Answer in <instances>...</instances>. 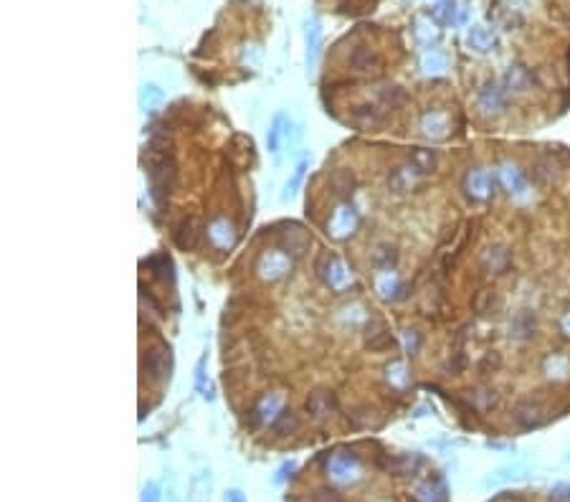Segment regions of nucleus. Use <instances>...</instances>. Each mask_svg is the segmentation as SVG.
Wrapping results in <instances>:
<instances>
[{"label":"nucleus","instance_id":"4468645a","mask_svg":"<svg viewBox=\"0 0 570 502\" xmlns=\"http://www.w3.org/2000/svg\"><path fill=\"white\" fill-rule=\"evenodd\" d=\"M413 497L416 502H449V489L441 477H431L413 487Z\"/></svg>","mask_w":570,"mask_h":502},{"label":"nucleus","instance_id":"0eeeda50","mask_svg":"<svg viewBox=\"0 0 570 502\" xmlns=\"http://www.w3.org/2000/svg\"><path fill=\"white\" fill-rule=\"evenodd\" d=\"M494 188V178L489 175V170L484 168H471V170L464 175V191L471 201H487L492 196Z\"/></svg>","mask_w":570,"mask_h":502},{"label":"nucleus","instance_id":"1a4fd4ad","mask_svg":"<svg viewBox=\"0 0 570 502\" xmlns=\"http://www.w3.org/2000/svg\"><path fill=\"white\" fill-rule=\"evenodd\" d=\"M476 104L484 115H502L505 112V87L497 82L481 84V89L476 92Z\"/></svg>","mask_w":570,"mask_h":502},{"label":"nucleus","instance_id":"39448f33","mask_svg":"<svg viewBox=\"0 0 570 502\" xmlns=\"http://www.w3.org/2000/svg\"><path fill=\"white\" fill-rule=\"evenodd\" d=\"M357 226H360V216H357L353 203H340L332 211V216L327 218V234L337 241L350 239L357 231Z\"/></svg>","mask_w":570,"mask_h":502},{"label":"nucleus","instance_id":"a211bd4d","mask_svg":"<svg viewBox=\"0 0 570 502\" xmlns=\"http://www.w3.org/2000/svg\"><path fill=\"white\" fill-rule=\"evenodd\" d=\"M497 44L494 33L487 26H471L467 31V46L476 54H489Z\"/></svg>","mask_w":570,"mask_h":502},{"label":"nucleus","instance_id":"ddd939ff","mask_svg":"<svg viewBox=\"0 0 570 502\" xmlns=\"http://www.w3.org/2000/svg\"><path fill=\"white\" fill-rule=\"evenodd\" d=\"M279 239H281V246H284V251L289 256H302L304 251L310 249V241H312L310 234H307L299 223H289L286 231H281Z\"/></svg>","mask_w":570,"mask_h":502},{"label":"nucleus","instance_id":"7c9ffc66","mask_svg":"<svg viewBox=\"0 0 570 502\" xmlns=\"http://www.w3.org/2000/svg\"><path fill=\"white\" fill-rule=\"evenodd\" d=\"M297 426H299L297 413H294V411H281L277 419L272 421V432H274V437H286V434L297 432Z\"/></svg>","mask_w":570,"mask_h":502},{"label":"nucleus","instance_id":"2eb2a0df","mask_svg":"<svg viewBox=\"0 0 570 502\" xmlns=\"http://www.w3.org/2000/svg\"><path fill=\"white\" fill-rule=\"evenodd\" d=\"M208 239H210V244H213L215 249H228V246H234V239H236V234H234V226H231V221L228 218H213V221L208 223Z\"/></svg>","mask_w":570,"mask_h":502},{"label":"nucleus","instance_id":"aec40b11","mask_svg":"<svg viewBox=\"0 0 570 502\" xmlns=\"http://www.w3.org/2000/svg\"><path fill=\"white\" fill-rule=\"evenodd\" d=\"M304 41H307V66H315L317 54H319V44H322V28H319V20L310 18L304 23Z\"/></svg>","mask_w":570,"mask_h":502},{"label":"nucleus","instance_id":"b1692460","mask_svg":"<svg viewBox=\"0 0 570 502\" xmlns=\"http://www.w3.org/2000/svg\"><path fill=\"white\" fill-rule=\"evenodd\" d=\"M329 188L335 191V196L340 198H350L355 191V172L348 170V168H340V170L332 172V178H329Z\"/></svg>","mask_w":570,"mask_h":502},{"label":"nucleus","instance_id":"f257e3e1","mask_svg":"<svg viewBox=\"0 0 570 502\" xmlns=\"http://www.w3.org/2000/svg\"><path fill=\"white\" fill-rule=\"evenodd\" d=\"M172 185H175V165H172L170 158H152L150 163V193H152V201L163 208L165 201L170 198L172 193Z\"/></svg>","mask_w":570,"mask_h":502},{"label":"nucleus","instance_id":"f03ea898","mask_svg":"<svg viewBox=\"0 0 570 502\" xmlns=\"http://www.w3.org/2000/svg\"><path fill=\"white\" fill-rule=\"evenodd\" d=\"M327 477L335 484H355L362 477V464L350 449H340L329 454L327 459Z\"/></svg>","mask_w":570,"mask_h":502},{"label":"nucleus","instance_id":"c9c22d12","mask_svg":"<svg viewBox=\"0 0 570 502\" xmlns=\"http://www.w3.org/2000/svg\"><path fill=\"white\" fill-rule=\"evenodd\" d=\"M421 69H424V74H431V77L443 74V71H446V56L438 51L424 54V58H421Z\"/></svg>","mask_w":570,"mask_h":502},{"label":"nucleus","instance_id":"bb28decb","mask_svg":"<svg viewBox=\"0 0 570 502\" xmlns=\"http://www.w3.org/2000/svg\"><path fill=\"white\" fill-rule=\"evenodd\" d=\"M375 287H378V292L383 299H395L400 292V282H398V274L393 272V269H388V272H383L378 277V282H375Z\"/></svg>","mask_w":570,"mask_h":502},{"label":"nucleus","instance_id":"412c9836","mask_svg":"<svg viewBox=\"0 0 570 502\" xmlns=\"http://www.w3.org/2000/svg\"><path fill=\"white\" fill-rule=\"evenodd\" d=\"M500 183L507 193H522L527 188L525 172L519 170L514 163H505V165L500 168Z\"/></svg>","mask_w":570,"mask_h":502},{"label":"nucleus","instance_id":"4be33fe9","mask_svg":"<svg viewBox=\"0 0 570 502\" xmlns=\"http://www.w3.org/2000/svg\"><path fill=\"white\" fill-rule=\"evenodd\" d=\"M421 130H424V134H429L431 140H441L449 132V117L443 112H426L424 120H421Z\"/></svg>","mask_w":570,"mask_h":502},{"label":"nucleus","instance_id":"6ab92c4d","mask_svg":"<svg viewBox=\"0 0 570 502\" xmlns=\"http://www.w3.org/2000/svg\"><path fill=\"white\" fill-rule=\"evenodd\" d=\"M289 117L284 115V112H279L277 117L272 120V127H269V134H266V147L272 150V153H279V147H281V142L289 137Z\"/></svg>","mask_w":570,"mask_h":502},{"label":"nucleus","instance_id":"a18cd8bd","mask_svg":"<svg viewBox=\"0 0 570 502\" xmlns=\"http://www.w3.org/2000/svg\"><path fill=\"white\" fill-rule=\"evenodd\" d=\"M405 348H408V353H416L418 350V335L416 332H405Z\"/></svg>","mask_w":570,"mask_h":502},{"label":"nucleus","instance_id":"423d86ee","mask_svg":"<svg viewBox=\"0 0 570 502\" xmlns=\"http://www.w3.org/2000/svg\"><path fill=\"white\" fill-rule=\"evenodd\" d=\"M289 269H291V259L286 251H264V254L256 259V274H259L264 282L281 280Z\"/></svg>","mask_w":570,"mask_h":502},{"label":"nucleus","instance_id":"ea45409f","mask_svg":"<svg viewBox=\"0 0 570 502\" xmlns=\"http://www.w3.org/2000/svg\"><path fill=\"white\" fill-rule=\"evenodd\" d=\"M416 36H418V41H424V44H431L436 33H433V26H429V23H426V18H418V20H416Z\"/></svg>","mask_w":570,"mask_h":502},{"label":"nucleus","instance_id":"f3484780","mask_svg":"<svg viewBox=\"0 0 570 502\" xmlns=\"http://www.w3.org/2000/svg\"><path fill=\"white\" fill-rule=\"evenodd\" d=\"M421 175V172L416 170L413 165H405V168H393L391 175H388V188H391L393 193H408L416 185V178Z\"/></svg>","mask_w":570,"mask_h":502},{"label":"nucleus","instance_id":"2f4dec72","mask_svg":"<svg viewBox=\"0 0 570 502\" xmlns=\"http://www.w3.org/2000/svg\"><path fill=\"white\" fill-rule=\"evenodd\" d=\"M307 165H310V160L307 158H302L297 163V168H294V172H291V178L286 180V185H284V193H281L284 201H291V198L297 196L299 185H302V180H304V172H307Z\"/></svg>","mask_w":570,"mask_h":502},{"label":"nucleus","instance_id":"5701e85b","mask_svg":"<svg viewBox=\"0 0 570 502\" xmlns=\"http://www.w3.org/2000/svg\"><path fill=\"white\" fill-rule=\"evenodd\" d=\"M514 421H517L522 429H532V426H538L540 421H543V408H540V403H535V401H522V403H517V408H514Z\"/></svg>","mask_w":570,"mask_h":502},{"label":"nucleus","instance_id":"393cba45","mask_svg":"<svg viewBox=\"0 0 570 502\" xmlns=\"http://www.w3.org/2000/svg\"><path fill=\"white\" fill-rule=\"evenodd\" d=\"M350 66H353L355 71H370L378 66V56H375V51L370 49V46H357L353 54H350Z\"/></svg>","mask_w":570,"mask_h":502},{"label":"nucleus","instance_id":"79ce46f5","mask_svg":"<svg viewBox=\"0 0 570 502\" xmlns=\"http://www.w3.org/2000/svg\"><path fill=\"white\" fill-rule=\"evenodd\" d=\"M203 365H205V360H198V365H196V388L201 391L203 396H210L208 394V383H205V373H203Z\"/></svg>","mask_w":570,"mask_h":502},{"label":"nucleus","instance_id":"c03bdc74","mask_svg":"<svg viewBox=\"0 0 570 502\" xmlns=\"http://www.w3.org/2000/svg\"><path fill=\"white\" fill-rule=\"evenodd\" d=\"M550 502H570V487H568V484H557V487H552Z\"/></svg>","mask_w":570,"mask_h":502},{"label":"nucleus","instance_id":"4c0bfd02","mask_svg":"<svg viewBox=\"0 0 570 502\" xmlns=\"http://www.w3.org/2000/svg\"><path fill=\"white\" fill-rule=\"evenodd\" d=\"M373 261H375V267H378V269L388 272V269L395 264V249H393V246H380L378 251H375Z\"/></svg>","mask_w":570,"mask_h":502},{"label":"nucleus","instance_id":"9b49d317","mask_svg":"<svg viewBox=\"0 0 570 502\" xmlns=\"http://www.w3.org/2000/svg\"><path fill=\"white\" fill-rule=\"evenodd\" d=\"M281 413V396L279 394H264L256 406L251 408V426H264L274 421Z\"/></svg>","mask_w":570,"mask_h":502},{"label":"nucleus","instance_id":"7ed1b4c3","mask_svg":"<svg viewBox=\"0 0 570 502\" xmlns=\"http://www.w3.org/2000/svg\"><path fill=\"white\" fill-rule=\"evenodd\" d=\"M170 368H172L170 348H167L165 343L150 345L145 358H142V370L147 373V378L155 383H163L170 378Z\"/></svg>","mask_w":570,"mask_h":502},{"label":"nucleus","instance_id":"f8f14e48","mask_svg":"<svg viewBox=\"0 0 570 502\" xmlns=\"http://www.w3.org/2000/svg\"><path fill=\"white\" fill-rule=\"evenodd\" d=\"M335 406H337L335 394L327 391V388H317V391L310 394V399H307V413L317 421H324L329 413H335Z\"/></svg>","mask_w":570,"mask_h":502},{"label":"nucleus","instance_id":"58836bf2","mask_svg":"<svg viewBox=\"0 0 570 502\" xmlns=\"http://www.w3.org/2000/svg\"><path fill=\"white\" fill-rule=\"evenodd\" d=\"M386 373H388V381L393 383V386H398V388H403L405 383H408V375H405V365L400 360H395V363H391L386 368Z\"/></svg>","mask_w":570,"mask_h":502},{"label":"nucleus","instance_id":"37998d69","mask_svg":"<svg viewBox=\"0 0 570 502\" xmlns=\"http://www.w3.org/2000/svg\"><path fill=\"white\" fill-rule=\"evenodd\" d=\"M139 502H160V484L158 482H150L145 489H142V497Z\"/></svg>","mask_w":570,"mask_h":502},{"label":"nucleus","instance_id":"a878e982","mask_svg":"<svg viewBox=\"0 0 570 502\" xmlns=\"http://www.w3.org/2000/svg\"><path fill=\"white\" fill-rule=\"evenodd\" d=\"M408 160H411V165L416 168L418 172H431L436 168V153L429 150V147H413Z\"/></svg>","mask_w":570,"mask_h":502},{"label":"nucleus","instance_id":"c756f323","mask_svg":"<svg viewBox=\"0 0 570 502\" xmlns=\"http://www.w3.org/2000/svg\"><path fill=\"white\" fill-rule=\"evenodd\" d=\"M210 500V475L208 472H201V475L193 477V484H190V502H208Z\"/></svg>","mask_w":570,"mask_h":502},{"label":"nucleus","instance_id":"e433bc0d","mask_svg":"<svg viewBox=\"0 0 570 502\" xmlns=\"http://www.w3.org/2000/svg\"><path fill=\"white\" fill-rule=\"evenodd\" d=\"M378 99L386 109H395L405 102V92L400 89V87H383V89L378 92Z\"/></svg>","mask_w":570,"mask_h":502},{"label":"nucleus","instance_id":"c85d7f7f","mask_svg":"<svg viewBox=\"0 0 570 502\" xmlns=\"http://www.w3.org/2000/svg\"><path fill=\"white\" fill-rule=\"evenodd\" d=\"M570 373V360L565 356H550L545 360V375L552 378V381H565Z\"/></svg>","mask_w":570,"mask_h":502},{"label":"nucleus","instance_id":"f704fd0d","mask_svg":"<svg viewBox=\"0 0 570 502\" xmlns=\"http://www.w3.org/2000/svg\"><path fill=\"white\" fill-rule=\"evenodd\" d=\"M355 122L357 125H362V127H380L383 125V115H380L378 107H370V104H365V107H357L353 112Z\"/></svg>","mask_w":570,"mask_h":502},{"label":"nucleus","instance_id":"20e7f679","mask_svg":"<svg viewBox=\"0 0 570 502\" xmlns=\"http://www.w3.org/2000/svg\"><path fill=\"white\" fill-rule=\"evenodd\" d=\"M315 269H317V277H319L329 289H342V287L350 284V272L348 267H345V261L337 254L324 251V254L317 259Z\"/></svg>","mask_w":570,"mask_h":502},{"label":"nucleus","instance_id":"a19ab883","mask_svg":"<svg viewBox=\"0 0 570 502\" xmlns=\"http://www.w3.org/2000/svg\"><path fill=\"white\" fill-rule=\"evenodd\" d=\"M312 502H342V497L337 495L335 489L322 487V489H317L315 495H312Z\"/></svg>","mask_w":570,"mask_h":502},{"label":"nucleus","instance_id":"72a5a7b5","mask_svg":"<svg viewBox=\"0 0 570 502\" xmlns=\"http://www.w3.org/2000/svg\"><path fill=\"white\" fill-rule=\"evenodd\" d=\"M535 332V315L530 310H522L512 320V335L514 337H530Z\"/></svg>","mask_w":570,"mask_h":502},{"label":"nucleus","instance_id":"dca6fc26","mask_svg":"<svg viewBox=\"0 0 570 502\" xmlns=\"http://www.w3.org/2000/svg\"><path fill=\"white\" fill-rule=\"evenodd\" d=\"M431 18L436 20L438 26H459L464 20V13L454 0H438L436 6L431 8Z\"/></svg>","mask_w":570,"mask_h":502},{"label":"nucleus","instance_id":"49530a36","mask_svg":"<svg viewBox=\"0 0 570 502\" xmlns=\"http://www.w3.org/2000/svg\"><path fill=\"white\" fill-rule=\"evenodd\" d=\"M228 502H246V500H243V495H241L239 489H231V492H228Z\"/></svg>","mask_w":570,"mask_h":502},{"label":"nucleus","instance_id":"9d476101","mask_svg":"<svg viewBox=\"0 0 570 502\" xmlns=\"http://www.w3.org/2000/svg\"><path fill=\"white\" fill-rule=\"evenodd\" d=\"M509 264H512V251L505 246V244H494V246H487L484 249V254H481V267H484V272L489 274H505L507 269H509Z\"/></svg>","mask_w":570,"mask_h":502},{"label":"nucleus","instance_id":"de8ad7c7","mask_svg":"<svg viewBox=\"0 0 570 502\" xmlns=\"http://www.w3.org/2000/svg\"><path fill=\"white\" fill-rule=\"evenodd\" d=\"M560 325H563V332H565V335L570 337V312H568V315H565L563 322H560Z\"/></svg>","mask_w":570,"mask_h":502},{"label":"nucleus","instance_id":"473e14b6","mask_svg":"<svg viewBox=\"0 0 570 502\" xmlns=\"http://www.w3.org/2000/svg\"><path fill=\"white\" fill-rule=\"evenodd\" d=\"M165 94L163 89H160L158 84H145L142 87V92H139V104H142V109L145 112H152V109H158L160 104H163Z\"/></svg>","mask_w":570,"mask_h":502},{"label":"nucleus","instance_id":"cd10ccee","mask_svg":"<svg viewBox=\"0 0 570 502\" xmlns=\"http://www.w3.org/2000/svg\"><path fill=\"white\" fill-rule=\"evenodd\" d=\"M527 82H530V77L522 66H509L505 79H502V87H505V92H525Z\"/></svg>","mask_w":570,"mask_h":502},{"label":"nucleus","instance_id":"6e6552de","mask_svg":"<svg viewBox=\"0 0 570 502\" xmlns=\"http://www.w3.org/2000/svg\"><path fill=\"white\" fill-rule=\"evenodd\" d=\"M201 236H203V223L201 218L196 216L183 218V221L175 226V231H172V239H175L177 249H183V251H193V249L201 244Z\"/></svg>","mask_w":570,"mask_h":502}]
</instances>
